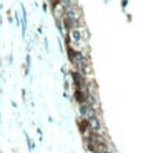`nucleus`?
<instances>
[{"instance_id": "obj_5", "label": "nucleus", "mask_w": 142, "mask_h": 153, "mask_svg": "<svg viewBox=\"0 0 142 153\" xmlns=\"http://www.w3.org/2000/svg\"><path fill=\"white\" fill-rule=\"evenodd\" d=\"M69 33H70V37H72V40H73L74 43H79L81 40V35L79 29H72Z\"/></svg>"}, {"instance_id": "obj_6", "label": "nucleus", "mask_w": 142, "mask_h": 153, "mask_svg": "<svg viewBox=\"0 0 142 153\" xmlns=\"http://www.w3.org/2000/svg\"><path fill=\"white\" fill-rule=\"evenodd\" d=\"M55 24H57V26H58V29H59V32L63 33V29H62V25H61V21H55Z\"/></svg>"}, {"instance_id": "obj_3", "label": "nucleus", "mask_w": 142, "mask_h": 153, "mask_svg": "<svg viewBox=\"0 0 142 153\" xmlns=\"http://www.w3.org/2000/svg\"><path fill=\"white\" fill-rule=\"evenodd\" d=\"M72 77H73V82L76 84V88H81L83 84H84V79L81 77V75L76 70V72H72Z\"/></svg>"}, {"instance_id": "obj_4", "label": "nucleus", "mask_w": 142, "mask_h": 153, "mask_svg": "<svg viewBox=\"0 0 142 153\" xmlns=\"http://www.w3.org/2000/svg\"><path fill=\"white\" fill-rule=\"evenodd\" d=\"M65 18H68L69 21H72V22H76V21H77V13L74 11L73 7L65 11Z\"/></svg>"}, {"instance_id": "obj_2", "label": "nucleus", "mask_w": 142, "mask_h": 153, "mask_svg": "<svg viewBox=\"0 0 142 153\" xmlns=\"http://www.w3.org/2000/svg\"><path fill=\"white\" fill-rule=\"evenodd\" d=\"M53 14H54V17H55V21L63 19V17H65V10H63V7H62L61 3L53 7Z\"/></svg>"}, {"instance_id": "obj_1", "label": "nucleus", "mask_w": 142, "mask_h": 153, "mask_svg": "<svg viewBox=\"0 0 142 153\" xmlns=\"http://www.w3.org/2000/svg\"><path fill=\"white\" fill-rule=\"evenodd\" d=\"M87 121H88V124H90V128H93L94 131H98L99 128H101V124H99V119L97 113H93V115H90L87 117Z\"/></svg>"}]
</instances>
